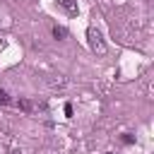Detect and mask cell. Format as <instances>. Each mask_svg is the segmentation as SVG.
<instances>
[{
    "instance_id": "1",
    "label": "cell",
    "mask_w": 154,
    "mask_h": 154,
    "mask_svg": "<svg viewBox=\"0 0 154 154\" xmlns=\"http://www.w3.org/2000/svg\"><path fill=\"white\" fill-rule=\"evenodd\" d=\"M87 41H89V48L94 53H99V55L106 53V41H103V36H101V31L96 26H89L87 29Z\"/></svg>"
},
{
    "instance_id": "2",
    "label": "cell",
    "mask_w": 154,
    "mask_h": 154,
    "mask_svg": "<svg viewBox=\"0 0 154 154\" xmlns=\"http://www.w3.org/2000/svg\"><path fill=\"white\" fill-rule=\"evenodd\" d=\"M58 5L70 14V17H75L77 12H79V7H77V0H58Z\"/></svg>"
},
{
    "instance_id": "3",
    "label": "cell",
    "mask_w": 154,
    "mask_h": 154,
    "mask_svg": "<svg viewBox=\"0 0 154 154\" xmlns=\"http://www.w3.org/2000/svg\"><path fill=\"white\" fill-rule=\"evenodd\" d=\"M17 108L24 111V113H31V111H34V103H31L29 99H19V101H17Z\"/></svg>"
},
{
    "instance_id": "4",
    "label": "cell",
    "mask_w": 154,
    "mask_h": 154,
    "mask_svg": "<svg viewBox=\"0 0 154 154\" xmlns=\"http://www.w3.org/2000/svg\"><path fill=\"white\" fill-rule=\"evenodd\" d=\"M53 36H55V38H65V36H67V29H65V26H53Z\"/></svg>"
},
{
    "instance_id": "5",
    "label": "cell",
    "mask_w": 154,
    "mask_h": 154,
    "mask_svg": "<svg viewBox=\"0 0 154 154\" xmlns=\"http://www.w3.org/2000/svg\"><path fill=\"white\" fill-rule=\"evenodd\" d=\"M0 103H2V106H7V103H10V96H7V91H5V89H0Z\"/></svg>"
},
{
    "instance_id": "6",
    "label": "cell",
    "mask_w": 154,
    "mask_h": 154,
    "mask_svg": "<svg viewBox=\"0 0 154 154\" xmlns=\"http://www.w3.org/2000/svg\"><path fill=\"white\" fill-rule=\"evenodd\" d=\"M132 140H135L132 135H123V142H125V144H132Z\"/></svg>"
},
{
    "instance_id": "7",
    "label": "cell",
    "mask_w": 154,
    "mask_h": 154,
    "mask_svg": "<svg viewBox=\"0 0 154 154\" xmlns=\"http://www.w3.org/2000/svg\"><path fill=\"white\" fill-rule=\"evenodd\" d=\"M106 154H113V152H106Z\"/></svg>"
}]
</instances>
